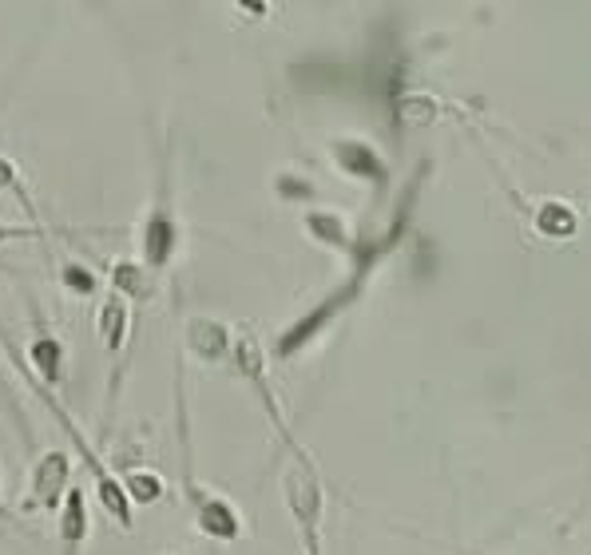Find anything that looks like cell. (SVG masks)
<instances>
[{"instance_id":"1","label":"cell","mask_w":591,"mask_h":555,"mask_svg":"<svg viewBox=\"0 0 591 555\" xmlns=\"http://www.w3.org/2000/svg\"><path fill=\"white\" fill-rule=\"evenodd\" d=\"M179 250V219H175V199H171V175H167V159L159 163V187L155 199L143 215V230H139V258L151 274L167 270L171 258Z\"/></svg>"},{"instance_id":"2","label":"cell","mask_w":591,"mask_h":555,"mask_svg":"<svg viewBox=\"0 0 591 555\" xmlns=\"http://www.w3.org/2000/svg\"><path fill=\"white\" fill-rule=\"evenodd\" d=\"M68 492H72V460H68V452L52 448V452H44V456L32 464L28 488H24V496H20V512L60 508Z\"/></svg>"},{"instance_id":"3","label":"cell","mask_w":591,"mask_h":555,"mask_svg":"<svg viewBox=\"0 0 591 555\" xmlns=\"http://www.w3.org/2000/svg\"><path fill=\"white\" fill-rule=\"evenodd\" d=\"M282 492H286V504L294 512V520L302 524L306 532V544L310 552H318V520H322V488L314 480L310 468H290L286 480H282Z\"/></svg>"},{"instance_id":"4","label":"cell","mask_w":591,"mask_h":555,"mask_svg":"<svg viewBox=\"0 0 591 555\" xmlns=\"http://www.w3.org/2000/svg\"><path fill=\"white\" fill-rule=\"evenodd\" d=\"M187 500H191V512H195V524L203 536L211 540H238L242 536V520L238 512L223 500V496H211V492H199L195 480H187Z\"/></svg>"},{"instance_id":"5","label":"cell","mask_w":591,"mask_h":555,"mask_svg":"<svg viewBox=\"0 0 591 555\" xmlns=\"http://www.w3.org/2000/svg\"><path fill=\"white\" fill-rule=\"evenodd\" d=\"M183 345L199 357V361H219L231 353V330L215 318H191L183 330Z\"/></svg>"},{"instance_id":"6","label":"cell","mask_w":591,"mask_h":555,"mask_svg":"<svg viewBox=\"0 0 591 555\" xmlns=\"http://www.w3.org/2000/svg\"><path fill=\"white\" fill-rule=\"evenodd\" d=\"M334 159L346 175H357V179H373V183H385V163L377 159V151L361 139H342L334 143Z\"/></svg>"},{"instance_id":"7","label":"cell","mask_w":591,"mask_h":555,"mask_svg":"<svg viewBox=\"0 0 591 555\" xmlns=\"http://www.w3.org/2000/svg\"><path fill=\"white\" fill-rule=\"evenodd\" d=\"M60 540H64V555H80L88 540V504L80 488H72L60 504Z\"/></svg>"},{"instance_id":"8","label":"cell","mask_w":591,"mask_h":555,"mask_svg":"<svg viewBox=\"0 0 591 555\" xmlns=\"http://www.w3.org/2000/svg\"><path fill=\"white\" fill-rule=\"evenodd\" d=\"M96 330L104 337V349H112V353H123V345H127V330H131V314H127V302L119 298V294H108L104 302H100V310H96Z\"/></svg>"},{"instance_id":"9","label":"cell","mask_w":591,"mask_h":555,"mask_svg":"<svg viewBox=\"0 0 591 555\" xmlns=\"http://www.w3.org/2000/svg\"><path fill=\"white\" fill-rule=\"evenodd\" d=\"M28 365L36 377H44L48 385H60L64 381V345L48 333H40L32 345H28Z\"/></svg>"},{"instance_id":"10","label":"cell","mask_w":591,"mask_h":555,"mask_svg":"<svg viewBox=\"0 0 591 555\" xmlns=\"http://www.w3.org/2000/svg\"><path fill=\"white\" fill-rule=\"evenodd\" d=\"M112 286H116V294L127 302V298H135V302H143V298H151V270L147 266H139L135 258H119L116 266H112Z\"/></svg>"},{"instance_id":"11","label":"cell","mask_w":591,"mask_h":555,"mask_svg":"<svg viewBox=\"0 0 591 555\" xmlns=\"http://www.w3.org/2000/svg\"><path fill=\"white\" fill-rule=\"evenodd\" d=\"M119 484H123V492H127V500H131V504H155V500L167 492V488H163V480H159L155 472H139V468H135V472H127Z\"/></svg>"},{"instance_id":"12","label":"cell","mask_w":591,"mask_h":555,"mask_svg":"<svg viewBox=\"0 0 591 555\" xmlns=\"http://www.w3.org/2000/svg\"><path fill=\"white\" fill-rule=\"evenodd\" d=\"M306 230H310L318 242H326V246H346V242H350L342 219L330 215V211H310V215H306Z\"/></svg>"},{"instance_id":"13","label":"cell","mask_w":591,"mask_h":555,"mask_svg":"<svg viewBox=\"0 0 591 555\" xmlns=\"http://www.w3.org/2000/svg\"><path fill=\"white\" fill-rule=\"evenodd\" d=\"M536 226L544 230V234H552V238H564V234H572L576 230V211L572 207H564V203H544L540 207V219Z\"/></svg>"},{"instance_id":"14","label":"cell","mask_w":591,"mask_h":555,"mask_svg":"<svg viewBox=\"0 0 591 555\" xmlns=\"http://www.w3.org/2000/svg\"><path fill=\"white\" fill-rule=\"evenodd\" d=\"M60 282H64V290L76 294V298H92V294L100 290V278H96L88 266H80V262H64V266H60Z\"/></svg>"},{"instance_id":"15","label":"cell","mask_w":591,"mask_h":555,"mask_svg":"<svg viewBox=\"0 0 591 555\" xmlns=\"http://www.w3.org/2000/svg\"><path fill=\"white\" fill-rule=\"evenodd\" d=\"M0 191H16L20 195V187H16V167H12V159H4L0 155ZM24 199V195H20Z\"/></svg>"},{"instance_id":"16","label":"cell","mask_w":591,"mask_h":555,"mask_svg":"<svg viewBox=\"0 0 591 555\" xmlns=\"http://www.w3.org/2000/svg\"><path fill=\"white\" fill-rule=\"evenodd\" d=\"M32 234H40V230H20V226H0V242H4V238H32Z\"/></svg>"}]
</instances>
